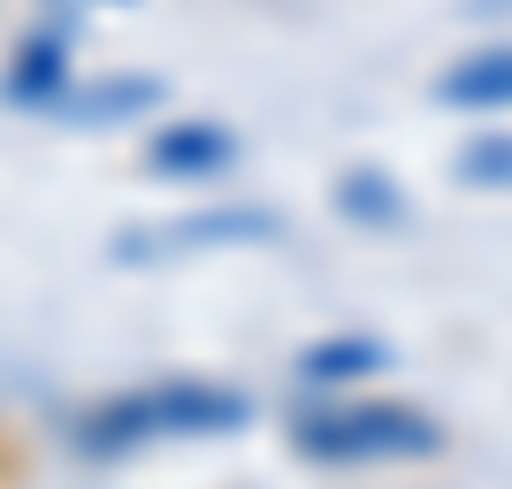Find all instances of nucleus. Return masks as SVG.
<instances>
[{
    "label": "nucleus",
    "instance_id": "8",
    "mask_svg": "<svg viewBox=\"0 0 512 489\" xmlns=\"http://www.w3.org/2000/svg\"><path fill=\"white\" fill-rule=\"evenodd\" d=\"M161 92L146 85V77H130V85H92L77 92V100H62L54 115H69V123H100V115H130V107H153Z\"/></svg>",
    "mask_w": 512,
    "mask_h": 489
},
{
    "label": "nucleus",
    "instance_id": "11",
    "mask_svg": "<svg viewBox=\"0 0 512 489\" xmlns=\"http://www.w3.org/2000/svg\"><path fill=\"white\" fill-rule=\"evenodd\" d=\"M0 489H16V444L0 436Z\"/></svg>",
    "mask_w": 512,
    "mask_h": 489
},
{
    "label": "nucleus",
    "instance_id": "2",
    "mask_svg": "<svg viewBox=\"0 0 512 489\" xmlns=\"http://www.w3.org/2000/svg\"><path fill=\"white\" fill-rule=\"evenodd\" d=\"M291 451L314 467H383V459H428L444 451V428L421 405L390 398H352V405H314L291 421Z\"/></svg>",
    "mask_w": 512,
    "mask_h": 489
},
{
    "label": "nucleus",
    "instance_id": "10",
    "mask_svg": "<svg viewBox=\"0 0 512 489\" xmlns=\"http://www.w3.org/2000/svg\"><path fill=\"white\" fill-rule=\"evenodd\" d=\"M459 176H482V184H512V146L490 138V146H467L459 153Z\"/></svg>",
    "mask_w": 512,
    "mask_h": 489
},
{
    "label": "nucleus",
    "instance_id": "5",
    "mask_svg": "<svg viewBox=\"0 0 512 489\" xmlns=\"http://www.w3.org/2000/svg\"><path fill=\"white\" fill-rule=\"evenodd\" d=\"M436 100L459 107V115H505V107H512V46L459 54V62L436 77Z\"/></svg>",
    "mask_w": 512,
    "mask_h": 489
},
{
    "label": "nucleus",
    "instance_id": "4",
    "mask_svg": "<svg viewBox=\"0 0 512 489\" xmlns=\"http://www.w3.org/2000/svg\"><path fill=\"white\" fill-rule=\"evenodd\" d=\"M237 161V138L222 123H161L146 146V169L153 176H176V184H199V176L230 169Z\"/></svg>",
    "mask_w": 512,
    "mask_h": 489
},
{
    "label": "nucleus",
    "instance_id": "9",
    "mask_svg": "<svg viewBox=\"0 0 512 489\" xmlns=\"http://www.w3.org/2000/svg\"><path fill=\"white\" fill-rule=\"evenodd\" d=\"M337 207L352 214V222H390V214H398V192H390V176L352 169V176L337 184Z\"/></svg>",
    "mask_w": 512,
    "mask_h": 489
},
{
    "label": "nucleus",
    "instance_id": "6",
    "mask_svg": "<svg viewBox=\"0 0 512 489\" xmlns=\"http://www.w3.org/2000/svg\"><path fill=\"white\" fill-rule=\"evenodd\" d=\"M375 367H390V352L375 337H321V344H306L299 352V375L306 383H360V375H375Z\"/></svg>",
    "mask_w": 512,
    "mask_h": 489
},
{
    "label": "nucleus",
    "instance_id": "3",
    "mask_svg": "<svg viewBox=\"0 0 512 489\" xmlns=\"http://www.w3.org/2000/svg\"><path fill=\"white\" fill-rule=\"evenodd\" d=\"M283 222L268 207H207V214H176V222H153V230H130L115 253L123 260H161V253H214V245H260L276 237Z\"/></svg>",
    "mask_w": 512,
    "mask_h": 489
},
{
    "label": "nucleus",
    "instance_id": "1",
    "mask_svg": "<svg viewBox=\"0 0 512 489\" xmlns=\"http://www.w3.org/2000/svg\"><path fill=\"white\" fill-rule=\"evenodd\" d=\"M253 421V398L230 383H199V375H169V383H138L123 398H100L77 413V444L92 459L138 444H169V436H230Z\"/></svg>",
    "mask_w": 512,
    "mask_h": 489
},
{
    "label": "nucleus",
    "instance_id": "12",
    "mask_svg": "<svg viewBox=\"0 0 512 489\" xmlns=\"http://www.w3.org/2000/svg\"><path fill=\"white\" fill-rule=\"evenodd\" d=\"M474 16H512V0H467Z\"/></svg>",
    "mask_w": 512,
    "mask_h": 489
},
{
    "label": "nucleus",
    "instance_id": "7",
    "mask_svg": "<svg viewBox=\"0 0 512 489\" xmlns=\"http://www.w3.org/2000/svg\"><path fill=\"white\" fill-rule=\"evenodd\" d=\"M62 77H69L62 39H23L16 46V69H8V100H23V107H62Z\"/></svg>",
    "mask_w": 512,
    "mask_h": 489
}]
</instances>
